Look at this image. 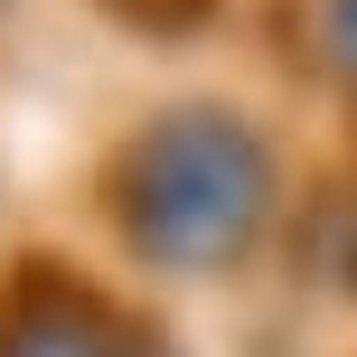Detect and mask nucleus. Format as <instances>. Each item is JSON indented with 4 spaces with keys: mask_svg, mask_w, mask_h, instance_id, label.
I'll list each match as a JSON object with an SVG mask.
<instances>
[{
    "mask_svg": "<svg viewBox=\"0 0 357 357\" xmlns=\"http://www.w3.org/2000/svg\"><path fill=\"white\" fill-rule=\"evenodd\" d=\"M264 216V151L235 113H169L132 160V245L160 264H226Z\"/></svg>",
    "mask_w": 357,
    "mask_h": 357,
    "instance_id": "obj_1",
    "label": "nucleus"
},
{
    "mask_svg": "<svg viewBox=\"0 0 357 357\" xmlns=\"http://www.w3.org/2000/svg\"><path fill=\"white\" fill-rule=\"evenodd\" d=\"M10 357H104V348H94V339H75V329H29Z\"/></svg>",
    "mask_w": 357,
    "mask_h": 357,
    "instance_id": "obj_2",
    "label": "nucleus"
},
{
    "mask_svg": "<svg viewBox=\"0 0 357 357\" xmlns=\"http://www.w3.org/2000/svg\"><path fill=\"white\" fill-rule=\"evenodd\" d=\"M329 47H339V66L357 75V0H329Z\"/></svg>",
    "mask_w": 357,
    "mask_h": 357,
    "instance_id": "obj_3",
    "label": "nucleus"
}]
</instances>
